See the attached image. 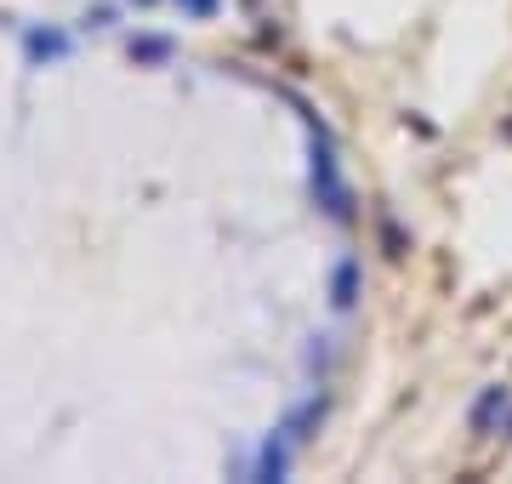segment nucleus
I'll list each match as a JSON object with an SVG mask.
<instances>
[{
	"instance_id": "f257e3e1",
	"label": "nucleus",
	"mask_w": 512,
	"mask_h": 484,
	"mask_svg": "<svg viewBox=\"0 0 512 484\" xmlns=\"http://www.w3.org/2000/svg\"><path fill=\"white\" fill-rule=\"evenodd\" d=\"M313 194L336 223H348V188H342V171H336V154H330V137L313 143Z\"/></svg>"
},
{
	"instance_id": "f03ea898",
	"label": "nucleus",
	"mask_w": 512,
	"mask_h": 484,
	"mask_svg": "<svg viewBox=\"0 0 512 484\" xmlns=\"http://www.w3.org/2000/svg\"><path fill=\"white\" fill-rule=\"evenodd\" d=\"M353 302H359V257H342L330 268V308L348 314Z\"/></svg>"
},
{
	"instance_id": "7ed1b4c3",
	"label": "nucleus",
	"mask_w": 512,
	"mask_h": 484,
	"mask_svg": "<svg viewBox=\"0 0 512 484\" xmlns=\"http://www.w3.org/2000/svg\"><path fill=\"white\" fill-rule=\"evenodd\" d=\"M507 405H512L507 388H484V393H478V405H473V416H467V422H473V433H490L495 422L507 416Z\"/></svg>"
},
{
	"instance_id": "20e7f679",
	"label": "nucleus",
	"mask_w": 512,
	"mask_h": 484,
	"mask_svg": "<svg viewBox=\"0 0 512 484\" xmlns=\"http://www.w3.org/2000/svg\"><path fill=\"white\" fill-rule=\"evenodd\" d=\"M23 52H29V63H57V57L69 52V35H57V29H29V35H23Z\"/></svg>"
},
{
	"instance_id": "39448f33",
	"label": "nucleus",
	"mask_w": 512,
	"mask_h": 484,
	"mask_svg": "<svg viewBox=\"0 0 512 484\" xmlns=\"http://www.w3.org/2000/svg\"><path fill=\"white\" fill-rule=\"evenodd\" d=\"M285 473H291V450H285V439H268L262 462H256V479H285Z\"/></svg>"
},
{
	"instance_id": "423d86ee",
	"label": "nucleus",
	"mask_w": 512,
	"mask_h": 484,
	"mask_svg": "<svg viewBox=\"0 0 512 484\" xmlns=\"http://www.w3.org/2000/svg\"><path fill=\"white\" fill-rule=\"evenodd\" d=\"M131 57H137V63H165V57H171V40H165V35L131 40Z\"/></svg>"
},
{
	"instance_id": "0eeeda50",
	"label": "nucleus",
	"mask_w": 512,
	"mask_h": 484,
	"mask_svg": "<svg viewBox=\"0 0 512 484\" xmlns=\"http://www.w3.org/2000/svg\"><path fill=\"white\" fill-rule=\"evenodd\" d=\"M177 6H183V12H194V18H211V12H217V0H177Z\"/></svg>"
},
{
	"instance_id": "6e6552de",
	"label": "nucleus",
	"mask_w": 512,
	"mask_h": 484,
	"mask_svg": "<svg viewBox=\"0 0 512 484\" xmlns=\"http://www.w3.org/2000/svg\"><path fill=\"white\" fill-rule=\"evenodd\" d=\"M137 6H154V0H137Z\"/></svg>"
}]
</instances>
